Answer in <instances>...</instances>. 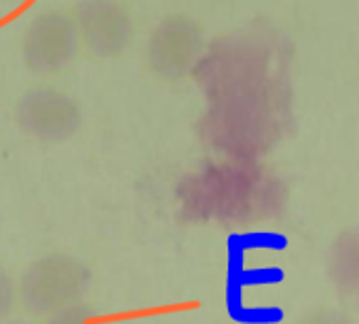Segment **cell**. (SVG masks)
<instances>
[{
	"label": "cell",
	"mask_w": 359,
	"mask_h": 324,
	"mask_svg": "<svg viewBox=\"0 0 359 324\" xmlns=\"http://www.w3.org/2000/svg\"><path fill=\"white\" fill-rule=\"evenodd\" d=\"M91 271L87 265L66 252H51L34 261L20 286L24 305L36 316H55L76 305L87 292Z\"/></svg>",
	"instance_id": "6da1fadb"
},
{
	"label": "cell",
	"mask_w": 359,
	"mask_h": 324,
	"mask_svg": "<svg viewBox=\"0 0 359 324\" xmlns=\"http://www.w3.org/2000/svg\"><path fill=\"white\" fill-rule=\"evenodd\" d=\"M13 121L22 134L45 144H60L72 138L83 123L79 102L55 87H32L20 96Z\"/></svg>",
	"instance_id": "7a4b0ae2"
},
{
	"label": "cell",
	"mask_w": 359,
	"mask_h": 324,
	"mask_svg": "<svg viewBox=\"0 0 359 324\" xmlns=\"http://www.w3.org/2000/svg\"><path fill=\"white\" fill-rule=\"evenodd\" d=\"M205 41L197 20L173 13L163 18L146 43V64L163 81L184 79L203 53Z\"/></svg>",
	"instance_id": "3957f363"
},
{
	"label": "cell",
	"mask_w": 359,
	"mask_h": 324,
	"mask_svg": "<svg viewBox=\"0 0 359 324\" xmlns=\"http://www.w3.org/2000/svg\"><path fill=\"white\" fill-rule=\"evenodd\" d=\"M81 45L74 18L62 11H45L32 20L22 41V60L36 74L64 70Z\"/></svg>",
	"instance_id": "277c9868"
},
{
	"label": "cell",
	"mask_w": 359,
	"mask_h": 324,
	"mask_svg": "<svg viewBox=\"0 0 359 324\" xmlns=\"http://www.w3.org/2000/svg\"><path fill=\"white\" fill-rule=\"evenodd\" d=\"M72 18L81 45L93 58H116L133 41V18L118 0H79Z\"/></svg>",
	"instance_id": "5b68a950"
},
{
	"label": "cell",
	"mask_w": 359,
	"mask_h": 324,
	"mask_svg": "<svg viewBox=\"0 0 359 324\" xmlns=\"http://www.w3.org/2000/svg\"><path fill=\"white\" fill-rule=\"evenodd\" d=\"M334 282L346 290H359V233H351L336 244L332 257Z\"/></svg>",
	"instance_id": "8992f818"
},
{
	"label": "cell",
	"mask_w": 359,
	"mask_h": 324,
	"mask_svg": "<svg viewBox=\"0 0 359 324\" xmlns=\"http://www.w3.org/2000/svg\"><path fill=\"white\" fill-rule=\"evenodd\" d=\"M49 324H100L93 316V311L87 305H72L68 309L57 311L55 316H51Z\"/></svg>",
	"instance_id": "52a82bcc"
},
{
	"label": "cell",
	"mask_w": 359,
	"mask_h": 324,
	"mask_svg": "<svg viewBox=\"0 0 359 324\" xmlns=\"http://www.w3.org/2000/svg\"><path fill=\"white\" fill-rule=\"evenodd\" d=\"M298 324H353V322L342 311L323 307V309H315L311 313H304Z\"/></svg>",
	"instance_id": "ba28073f"
},
{
	"label": "cell",
	"mask_w": 359,
	"mask_h": 324,
	"mask_svg": "<svg viewBox=\"0 0 359 324\" xmlns=\"http://www.w3.org/2000/svg\"><path fill=\"white\" fill-rule=\"evenodd\" d=\"M15 303V286L9 271L0 265V320H5Z\"/></svg>",
	"instance_id": "9c48e42d"
},
{
	"label": "cell",
	"mask_w": 359,
	"mask_h": 324,
	"mask_svg": "<svg viewBox=\"0 0 359 324\" xmlns=\"http://www.w3.org/2000/svg\"><path fill=\"white\" fill-rule=\"evenodd\" d=\"M7 324H28V322H24V320H13V322H7Z\"/></svg>",
	"instance_id": "30bf717a"
}]
</instances>
